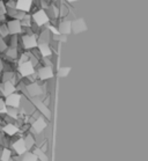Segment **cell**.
Masks as SVG:
<instances>
[{"mask_svg":"<svg viewBox=\"0 0 148 161\" xmlns=\"http://www.w3.org/2000/svg\"><path fill=\"white\" fill-rule=\"evenodd\" d=\"M8 29H9V33L12 34H18L21 31V22L19 20H14V21H11L9 25H8Z\"/></svg>","mask_w":148,"mask_h":161,"instance_id":"obj_14","label":"cell"},{"mask_svg":"<svg viewBox=\"0 0 148 161\" xmlns=\"http://www.w3.org/2000/svg\"><path fill=\"white\" fill-rule=\"evenodd\" d=\"M18 108H12L11 107V109L9 110H7V113H8V115L11 116V117H18Z\"/></svg>","mask_w":148,"mask_h":161,"instance_id":"obj_22","label":"cell"},{"mask_svg":"<svg viewBox=\"0 0 148 161\" xmlns=\"http://www.w3.org/2000/svg\"><path fill=\"white\" fill-rule=\"evenodd\" d=\"M27 91H28V93L33 96V97H36V96L42 94V87H41L40 85L35 84V82L28 85V86H27Z\"/></svg>","mask_w":148,"mask_h":161,"instance_id":"obj_10","label":"cell"},{"mask_svg":"<svg viewBox=\"0 0 148 161\" xmlns=\"http://www.w3.org/2000/svg\"><path fill=\"white\" fill-rule=\"evenodd\" d=\"M33 19H34V21L37 23V26H44L45 23L49 22V16H47V14L43 9H40V11H37L36 13H34Z\"/></svg>","mask_w":148,"mask_h":161,"instance_id":"obj_1","label":"cell"},{"mask_svg":"<svg viewBox=\"0 0 148 161\" xmlns=\"http://www.w3.org/2000/svg\"><path fill=\"white\" fill-rule=\"evenodd\" d=\"M0 113H7L6 103H5L4 100H0Z\"/></svg>","mask_w":148,"mask_h":161,"instance_id":"obj_23","label":"cell"},{"mask_svg":"<svg viewBox=\"0 0 148 161\" xmlns=\"http://www.w3.org/2000/svg\"><path fill=\"white\" fill-rule=\"evenodd\" d=\"M22 42H23V45H25V49H34L37 47V40L35 38V36H33V35L23 36Z\"/></svg>","mask_w":148,"mask_h":161,"instance_id":"obj_6","label":"cell"},{"mask_svg":"<svg viewBox=\"0 0 148 161\" xmlns=\"http://www.w3.org/2000/svg\"><path fill=\"white\" fill-rule=\"evenodd\" d=\"M38 48H40L41 55L43 56V57H45V58H47V57H50V56L52 55L50 45L47 43H41L40 45H38Z\"/></svg>","mask_w":148,"mask_h":161,"instance_id":"obj_15","label":"cell"},{"mask_svg":"<svg viewBox=\"0 0 148 161\" xmlns=\"http://www.w3.org/2000/svg\"><path fill=\"white\" fill-rule=\"evenodd\" d=\"M34 143H35V140H34L33 136L29 135L27 138L25 139V147H27V150H29V148H31L34 145Z\"/></svg>","mask_w":148,"mask_h":161,"instance_id":"obj_18","label":"cell"},{"mask_svg":"<svg viewBox=\"0 0 148 161\" xmlns=\"http://www.w3.org/2000/svg\"><path fill=\"white\" fill-rule=\"evenodd\" d=\"M38 77L42 80H47L50 78L53 77V71L51 69V66H44L38 70Z\"/></svg>","mask_w":148,"mask_h":161,"instance_id":"obj_5","label":"cell"},{"mask_svg":"<svg viewBox=\"0 0 148 161\" xmlns=\"http://www.w3.org/2000/svg\"><path fill=\"white\" fill-rule=\"evenodd\" d=\"M35 155L37 157V159H40L41 161H47V157L44 154V152L42 150H36L35 151Z\"/></svg>","mask_w":148,"mask_h":161,"instance_id":"obj_20","label":"cell"},{"mask_svg":"<svg viewBox=\"0 0 148 161\" xmlns=\"http://www.w3.org/2000/svg\"><path fill=\"white\" fill-rule=\"evenodd\" d=\"M34 102H35L34 104L37 107V109H38V111H40V113L43 114L45 117L50 118V116H51L50 110H49V108H47V107L45 106V104H44L42 101H40L38 99H36V97H35V99H34Z\"/></svg>","mask_w":148,"mask_h":161,"instance_id":"obj_7","label":"cell"},{"mask_svg":"<svg viewBox=\"0 0 148 161\" xmlns=\"http://www.w3.org/2000/svg\"><path fill=\"white\" fill-rule=\"evenodd\" d=\"M20 100H21V95L20 94H13L12 93L11 95L7 96V100H6V106L12 107V108H19L20 106Z\"/></svg>","mask_w":148,"mask_h":161,"instance_id":"obj_4","label":"cell"},{"mask_svg":"<svg viewBox=\"0 0 148 161\" xmlns=\"http://www.w3.org/2000/svg\"><path fill=\"white\" fill-rule=\"evenodd\" d=\"M67 3H73V1H79V0H66Z\"/></svg>","mask_w":148,"mask_h":161,"instance_id":"obj_25","label":"cell"},{"mask_svg":"<svg viewBox=\"0 0 148 161\" xmlns=\"http://www.w3.org/2000/svg\"><path fill=\"white\" fill-rule=\"evenodd\" d=\"M85 30H87V26L83 19H76V20L72 21V31L74 34L82 33Z\"/></svg>","mask_w":148,"mask_h":161,"instance_id":"obj_3","label":"cell"},{"mask_svg":"<svg viewBox=\"0 0 148 161\" xmlns=\"http://www.w3.org/2000/svg\"><path fill=\"white\" fill-rule=\"evenodd\" d=\"M0 159H1V161H9V159H11V151L7 150V148H5V150L3 151V153H1Z\"/></svg>","mask_w":148,"mask_h":161,"instance_id":"obj_17","label":"cell"},{"mask_svg":"<svg viewBox=\"0 0 148 161\" xmlns=\"http://www.w3.org/2000/svg\"><path fill=\"white\" fill-rule=\"evenodd\" d=\"M14 91H15V87L11 81H6V82L1 86V92H3V95H5V96L11 95L12 93H14Z\"/></svg>","mask_w":148,"mask_h":161,"instance_id":"obj_13","label":"cell"},{"mask_svg":"<svg viewBox=\"0 0 148 161\" xmlns=\"http://www.w3.org/2000/svg\"><path fill=\"white\" fill-rule=\"evenodd\" d=\"M9 56H11V57H15V56H16V51H15L14 49H12L11 51H9Z\"/></svg>","mask_w":148,"mask_h":161,"instance_id":"obj_24","label":"cell"},{"mask_svg":"<svg viewBox=\"0 0 148 161\" xmlns=\"http://www.w3.org/2000/svg\"><path fill=\"white\" fill-rule=\"evenodd\" d=\"M4 131L9 136H14L16 132L19 131V129L16 126H14L13 124H7L6 126L4 128Z\"/></svg>","mask_w":148,"mask_h":161,"instance_id":"obj_16","label":"cell"},{"mask_svg":"<svg viewBox=\"0 0 148 161\" xmlns=\"http://www.w3.org/2000/svg\"><path fill=\"white\" fill-rule=\"evenodd\" d=\"M19 71H20V73L21 75L23 77H29V75H31L34 73V65L31 62H25V63H21L20 64V67H19Z\"/></svg>","mask_w":148,"mask_h":161,"instance_id":"obj_2","label":"cell"},{"mask_svg":"<svg viewBox=\"0 0 148 161\" xmlns=\"http://www.w3.org/2000/svg\"><path fill=\"white\" fill-rule=\"evenodd\" d=\"M31 5H33V1H31V0H18L16 8L20 9L21 12H23V13H27V12L30 11Z\"/></svg>","mask_w":148,"mask_h":161,"instance_id":"obj_9","label":"cell"},{"mask_svg":"<svg viewBox=\"0 0 148 161\" xmlns=\"http://www.w3.org/2000/svg\"><path fill=\"white\" fill-rule=\"evenodd\" d=\"M45 128H47V122L42 117H38L36 121L33 123V129L35 130L36 133H41Z\"/></svg>","mask_w":148,"mask_h":161,"instance_id":"obj_11","label":"cell"},{"mask_svg":"<svg viewBox=\"0 0 148 161\" xmlns=\"http://www.w3.org/2000/svg\"><path fill=\"white\" fill-rule=\"evenodd\" d=\"M58 29H59V33L63 34V35L69 34L72 31V21H69V20H64V21H62Z\"/></svg>","mask_w":148,"mask_h":161,"instance_id":"obj_8","label":"cell"},{"mask_svg":"<svg viewBox=\"0 0 148 161\" xmlns=\"http://www.w3.org/2000/svg\"><path fill=\"white\" fill-rule=\"evenodd\" d=\"M71 71V67H62L60 70H59V75L60 77H66L69 72Z\"/></svg>","mask_w":148,"mask_h":161,"instance_id":"obj_21","label":"cell"},{"mask_svg":"<svg viewBox=\"0 0 148 161\" xmlns=\"http://www.w3.org/2000/svg\"><path fill=\"white\" fill-rule=\"evenodd\" d=\"M13 148L16 151V153L18 154H25V151H27V147H25V139H19L16 140L14 144H13Z\"/></svg>","mask_w":148,"mask_h":161,"instance_id":"obj_12","label":"cell"},{"mask_svg":"<svg viewBox=\"0 0 148 161\" xmlns=\"http://www.w3.org/2000/svg\"><path fill=\"white\" fill-rule=\"evenodd\" d=\"M22 161H37V157L35 153H25Z\"/></svg>","mask_w":148,"mask_h":161,"instance_id":"obj_19","label":"cell"}]
</instances>
